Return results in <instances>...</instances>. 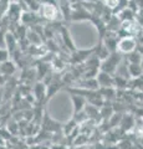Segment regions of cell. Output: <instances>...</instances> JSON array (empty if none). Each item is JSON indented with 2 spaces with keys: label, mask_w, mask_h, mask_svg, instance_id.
I'll return each mask as SVG.
<instances>
[{
  "label": "cell",
  "mask_w": 143,
  "mask_h": 149,
  "mask_svg": "<svg viewBox=\"0 0 143 149\" xmlns=\"http://www.w3.org/2000/svg\"><path fill=\"white\" fill-rule=\"evenodd\" d=\"M119 62H121V54H118L117 51L116 52H111L103 61H101L100 70L106 73L113 74L116 72V70L118 68Z\"/></svg>",
  "instance_id": "6da1fadb"
},
{
  "label": "cell",
  "mask_w": 143,
  "mask_h": 149,
  "mask_svg": "<svg viewBox=\"0 0 143 149\" xmlns=\"http://www.w3.org/2000/svg\"><path fill=\"white\" fill-rule=\"evenodd\" d=\"M136 40L132 36H123L118 40L117 42V52L124 55V54H131L136 50Z\"/></svg>",
  "instance_id": "7a4b0ae2"
},
{
  "label": "cell",
  "mask_w": 143,
  "mask_h": 149,
  "mask_svg": "<svg viewBox=\"0 0 143 149\" xmlns=\"http://www.w3.org/2000/svg\"><path fill=\"white\" fill-rule=\"evenodd\" d=\"M39 13H40V16L46 19V20H56L60 10L54 5V4H50V3H44L41 4V6L39 8Z\"/></svg>",
  "instance_id": "3957f363"
},
{
  "label": "cell",
  "mask_w": 143,
  "mask_h": 149,
  "mask_svg": "<svg viewBox=\"0 0 143 149\" xmlns=\"http://www.w3.org/2000/svg\"><path fill=\"white\" fill-rule=\"evenodd\" d=\"M71 102L73 107V114H77L84 111L85 106L87 103L86 98L82 95H76V93H71Z\"/></svg>",
  "instance_id": "277c9868"
},
{
  "label": "cell",
  "mask_w": 143,
  "mask_h": 149,
  "mask_svg": "<svg viewBox=\"0 0 143 149\" xmlns=\"http://www.w3.org/2000/svg\"><path fill=\"white\" fill-rule=\"evenodd\" d=\"M96 81H97L100 88L113 87V76L103 71H98L97 76H96Z\"/></svg>",
  "instance_id": "5b68a950"
},
{
  "label": "cell",
  "mask_w": 143,
  "mask_h": 149,
  "mask_svg": "<svg viewBox=\"0 0 143 149\" xmlns=\"http://www.w3.org/2000/svg\"><path fill=\"white\" fill-rule=\"evenodd\" d=\"M16 72V65L11 60H6L0 63V73L3 76H11Z\"/></svg>",
  "instance_id": "8992f818"
},
{
  "label": "cell",
  "mask_w": 143,
  "mask_h": 149,
  "mask_svg": "<svg viewBox=\"0 0 143 149\" xmlns=\"http://www.w3.org/2000/svg\"><path fill=\"white\" fill-rule=\"evenodd\" d=\"M43 124H44V128H45L46 132H57L59 129H61V125H60V123L55 122V120L52 118H50L46 113L44 116Z\"/></svg>",
  "instance_id": "52a82bcc"
},
{
  "label": "cell",
  "mask_w": 143,
  "mask_h": 149,
  "mask_svg": "<svg viewBox=\"0 0 143 149\" xmlns=\"http://www.w3.org/2000/svg\"><path fill=\"white\" fill-rule=\"evenodd\" d=\"M95 52V47L91 49V50H81L78 51V52H76L77 55H72L73 57V62L75 63H82V62H86V60L90 57L91 55H93Z\"/></svg>",
  "instance_id": "ba28073f"
},
{
  "label": "cell",
  "mask_w": 143,
  "mask_h": 149,
  "mask_svg": "<svg viewBox=\"0 0 143 149\" xmlns=\"http://www.w3.org/2000/svg\"><path fill=\"white\" fill-rule=\"evenodd\" d=\"M46 97V86L44 82H38L34 86V98L36 101H43Z\"/></svg>",
  "instance_id": "9c48e42d"
},
{
  "label": "cell",
  "mask_w": 143,
  "mask_h": 149,
  "mask_svg": "<svg viewBox=\"0 0 143 149\" xmlns=\"http://www.w3.org/2000/svg\"><path fill=\"white\" fill-rule=\"evenodd\" d=\"M90 15L91 14L86 10L85 8H80V10H73L71 13V17L73 20H87V19H90Z\"/></svg>",
  "instance_id": "30bf717a"
},
{
  "label": "cell",
  "mask_w": 143,
  "mask_h": 149,
  "mask_svg": "<svg viewBox=\"0 0 143 149\" xmlns=\"http://www.w3.org/2000/svg\"><path fill=\"white\" fill-rule=\"evenodd\" d=\"M102 1H103V4L108 9H112V10H114V9L117 8V5H118L119 0H102Z\"/></svg>",
  "instance_id": "8fae6325"
},
{
  "label": "cell",
  "mask_w": 143,
  "mask_h": 149,
  "mask_svg": "<svg viewBox=\"0 0 143 149\" xmlns=\"http://www.w3.org/2000/svg\"><path fill=\"white\" fill-rule=\"evenodd\" d=\"M9 51L5 49V47H0V63L6 61V60H9Z\"/></svg>",
  "instance_id": "7c38bea8"
},
{
  "label": "cell",
  "mask_w": 143,
  "mask_h": 149,
  "mask_svg": "<svg viewBox=\"0 0 143 149\" xmlns=\"http://www.w3.org/2000/svg\"><path fill=\"white\" fill-rule=\"evenodd\" d=\"M5 36H6V32L0 27V47H5Z\"/></svg>",
  "instance_id": "4fadbf2b"
}]
</instances>
